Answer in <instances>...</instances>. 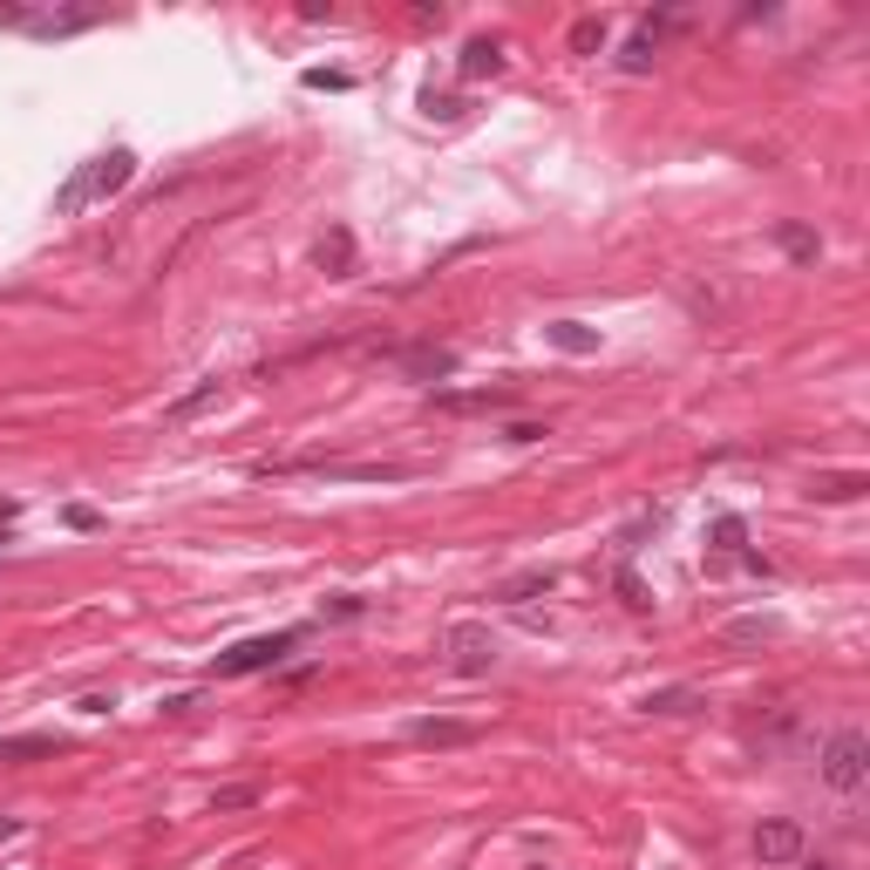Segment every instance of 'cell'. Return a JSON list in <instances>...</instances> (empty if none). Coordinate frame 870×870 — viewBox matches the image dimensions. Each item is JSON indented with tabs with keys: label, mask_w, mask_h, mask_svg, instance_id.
Wrapping results in <instances>:
<instances>
[{
	"label": "cell",
	"mask_w": 870,
	"mask_h": 870,
	"mask_svg": "<svg viewBox=\"0 0 870 870\" xmlns=\"http://www.w3.org/2000/svg\"><path fill=\"white\" fill-rule=\"evenodd\" d=\"M137 177V150H110V157H95L89 170H75L68 184H62V197H55V212L62 218H75L82 204H95V197H116L123 184Z\"/></svg>",
	"instance_id": "cell-1"
},
{
	"label": "cell",
	"mask_w": 870,
	"mask_h": 870,
	"mask_svg": "<svg viewBox=\"0 0 870 870\" xmlns=\"http://www.w3.org/2000/svg\"><path fill=\"white\" fill-rule=\"evenodd\" d=\"M816 762H823V782L836 789V796H857L863 776H870V741H863V728H836Z\"/></svg>",
	"instance_id": "cell-2"
},
{
	"label": "cell",
	"mask_w": 870,
	"mask_h": 870,
	"mask_svg": "<svg viewBox=\"0 0 870 870\" xmlns=\"http://www.w3.org/2000/svg\"><path fill=\"white\" fill-rule=\"evenodd\" d=\"M443 653H449V674H463V680H483L497 667V632L483 626V619H456L443 632Z\"/></svg>",
	"instance_id": "cell-3"
},
{
	"label": "cell",
	"mask_w": 870,
	"mask_h": 870,
	"mask_svg": "<svg viewBox=\"0 0 870 870\" xmlns=\"http://www.w3.org/2000/svg\"><path fill=\"white\" fill-rule=\"evenodd\" d=\"M299 647V626H286V632H259V639H239L232 653H218V674L225 680H239V674H259V667H279Z\"/></svg>",
	"instance_id": "cell-4"
},
{
	"label": "cell",
	"mask_w": 870,
	"mask_h": 870,
	"mask_svg": "<svg viewBox=\"0 0 870 870\" xmlns=\"http://www.w3.org/2000/svg\"><path fill=\"white\" fill-rule=\"evenodd\" d=\"M755 857L762 863H803V830L789 823V816H769V823L755 830Z\"/></svg>",
	"instance_id": "cell-5"
},
{
	"label": "cell",
	"mask_w": 870,
	"mask_h": 870,
	"mask_svg": "<svg viewBox=\"0 0 870 870\" xmlns=\"http://www.w3.org/2000/svg\"><path fill=\"white\" fill-rule=\"evenodd\" d=\"M408 741H422V749H470L476 728L449 721V714H422V721H408Z\"/></svg>",
	"instance_id": "cell-6"
},
{
	"label": "cell",
	"mask_w": 870,
	"mask_h": 870,
	"mask_svg": "<svg viewBox=\"0 0 870 870\" xmlns=\"http://www.w3.org/2000/svg\"><path fill=\"white\" fill-rule=\"evenodd\" d=\"M306 470H320L327 483H401L408 463H306Z\"/></svg>",
	"instance_id": "cell-7"
},
{
	"label": "cell",
	"mask_w": 870,
	"mask_h": 870,
	"mask_svg": "<svg viewBox=\"0 0 870 870\" xmlns=\"http://www.w3.org/2000/svg\"><path fill=\"white\" fill-rule=\"evenodd\" d=\"M218 401H225V381H197L191 395H177V401L164 408V428H184V422H197L204 408H218Z\"/></svg>",
	"instance_id": "cell-8"
},
{
	"label": "cell",
	"mask_w": 870,
	"mask_h": 870,
	"mask_svg": "<svg viewBox=\"0 0 870 870\" xmlns=\"http://www.w3.org/2000/svg\"><path fill=\"white\" fill-rule=\"evenodd\" d=\"M401 368L415 374V381H449L456 374V347H408Z\"/></svg>",
	"instance_id": "cell-9"
},
{
	"label": "cell",
	"mask_w": 870,
	"mask_h": 870,
	"mask_svg": "<svg viewBox=\"0 0 870 870\" xmlns=\"http://www.w3.org/2000/svg\"><path fill=\"white\" fill-rule=\"evenodd\" d=\"M435 408H449V415H490V408H510V388H476V395L443 388V395H435Z\"/></svg>",
	"instance_id": "cell-10"
},
{
	"label": "cell",
	"mask_w": 870,
	"mask_h": 870,
	"mask_svg": "<svg viewBox=\"0 0 870 870\" xmlns=\"http://www.w3.org/2000/svg\"><path fill=\"white\" fill-rule=\"evenodd\" d=\"M545 341H551L558 354H599V327H585V320H551Z\"/></svg>",
	"instance_id": "cell-11"
},
{
	"label": "cell",
	"mask_w": 870,
	"mask_h": 870,
	"mask_svg": "<svg viewBox=\"0 0 870 870\" xmlns=\"http://www.w3.org/2000/svg\"><path fill=\"white\" fill-rule=\"evenodd\" d=\"M48 755H62L55 734H8L0 741V762H48Z\"/></svg>",
	"instance_id": "cell-12"
},
{
	"label": "cell",
	"mask_w": 870,
	"mask_h": 870,
	"mask_svg": "<svg viewBox=\"0 0 870 870\" xmlns=\"http://www.w3.org/2000/svg\"><path fill=\"white\" fill-rule=\"evenodd\" d=\"M776 245H782L796 266H816V259H823V239H816L809 225H776Z\"/></svg>",
	"instance_id": "cell-13"
},
{
	"label": "cell",
	"mask_w": 870,
	"mask_h": 870,
	"mask_svg": "<svg viewBox=\"0 0 870 870\" xmlns=\"http://www.w3.org/2000/svg\"><path fill=\"white\" fill-rule=\"evenodd\" d=\"M863 490H870V476H857V470L816 476V503H850V497H863Z\"/></svg>",
	"instance_id": "cell-14"
},
{
	"label": "cell",
	"mask_w": 870,
	"mask_h": 870,
	"mask_svg": "<svg viewBox=\"0 0 870 870\" xmlns=\"http://www.w3.org/2000/svg\"><path fill=\"white\" fill-rule=\"evenodd\" d=\"M463 75H470V82H483V75H503V48L476 35V41L463 48Z\"/></svg>",
	"instance_id": "cell-15"
},
{
	"label": "cell",
	"mask_w": 870,
	"mask_h": 870,
	"mask_svg": "<svg viewBox=\"0 0 870 870\" xmlns=\"http://www.w3.org/2000/svg\"><path fill=\"white\" fill-rule=\"evenodd\" d=\"M314 259H320V272H334V279L354 272V239H347V232H327V239L314 245Z\"/></svg>",
	"instance_id": "cell-16"
},
{
	"label": "cell",
	"mask_w": 870,
	"mask_h": 870,
	"mask_svg": "<svg viewBox=\"0 0 870 870\" xmlns=\"http://www.w3.org/2000/svg\"><path fill=\"white\" fill-rule=\"evenodd\" d=\"M551 585H558V572H551V565H537V572H517V578H510V585H503L497 599L524 605V599H537V592H551Z\"/></svg>",
	"instance_id": "cell-17"
},
{
	"label": "cell",
	"mask_w": 870,
	"mask_h": 870,
	"mask_svg": "<svg viewBox=\"0 0 870 870\" xmlns=\"http://www.w3.org/2000/svg\"><path fill=\"white\" fill-rule=\"evenodd\" d=\"M701 694L694 687H660V694H647V714H694Z\"/></svg>",
	"instance_id": "cell-18"
},
{
	"label": "cell",
	"mask_w": 870,
	"mask_h": 870,
	"mask_svg": "<svg viewBox=\"0 0 870 870\" xmlns=\"http://www.w3.org/2000/svg\"><path fill=\"white\" fill-rule=\"evenodd\" d=\"M653 55H660V41H653L647 28H639V35L626 41V55H619V68H626V75H647V68H653Z\"/></svg>",
	"instance_id": "cell-19"
},
{
	"label": "cell",
	"mask_w": 870,
	"mask_h": 870,
	"mask_svg": "<svg viewBox=\"0 0 870 870\" xmlns=\"http://www.w3.org/2000/svg\"><path fill=\"white\" fill-rule=\"evenodd\" d=\"M599 48H605V21H592V14L572 21V55H599Z\"/></svg>",
	"instance_id": "cell-20"
},
{
	"label": "cell",
	"mask_w": 870,
	"mask_h": 870,
	"mask_svg": "<svg viewBox=\"0 0 870 870\" xmlns=\"http://www.w3.org/2000/svg\"><path fill=\"white\" fill-rule=\"evenodd\" d=\"M707 537H714V551H741V545H749V524H741V517H714Z\"/></svg>",
	"instance_id": "cell-21"
},
{
	"label": "cell",
	"mask_w": 870,
	"mask_h": 870,
	"mask_svg": "<svg viewBox=\"0 0 870 870\" xmlns=\"http://www.w3.org/2000/svg\"><path fill=\"white\" fill-rule=\"evenodd\" d=\"M212 803H218V809H252V803H259V789H252V782H239V789H218Z\"/></svg>",
	"instance_id": "cell-22"
},
{
	"label": "cell",
	"mask_w": 870,
	"mask_h": 870,
	"mask_svg": "<svg viewBox=\"0 0 870 870\" xmlns=\"http://www.w3.org/2000/svg\"><path fill=\"white\" fill-rule=\"evenodd\" d=\"M422 110H428L435 123H449V116H463V102H456V95H435V89H428V95H422Z\"/></svg>",
	"instance_id": "cell-23"
},
{
	"label": "cell",
	"mask_w": 870,
	"mask_h": 870,
	"mask_svg": "<svg viewBox=\"0 0 870 870\" xmlns=\"http://www.w3.org/2000/svg\"><path fill=\"white\" fill-rule=\"evenodd\" d=\"M619 599H626L632 612H647V605H653V599H647V585H639L632 572H619Z\"/></svg>",
	"instance_id": "cell-24"
},
{
	"label": "cell",
	"mask_w": 870,
	"mask_h": 870,
	"mask_svg": "<svg viewBox=\"0 0 870 870\" xmlns=\"http://www.w3.org/2000/svg\"><path fill=\"white\" fill-rule=\"evenodd\" d=\"M95 524H102V517H95L89 503H68V530H95Z\"/></svg>",
	"instance_id": "cell-25"
},
{
	"label": "cell",
	"mask_w": 870,
	"mask_h": 870,
	"mask_svg": "<svg viewBox=\"0 0 870 870\" xmlns=\"http://www.w3.org/2000/svg\"><path fill=\"white\" fill-rule=\"evenodd\" d=\"M503 435H510V443H537V435H545V422H510Z\"/></svg>",
	"instance_id": "cell-26"
},
{
	"label": "cell",
	"mask_w": 870,
	"mask_h": 870,
	"mask_svg": "<svg viewBox=\"0 0 870 870\" xmlns=\"http://www.w3.org/2000/svg\"><path fill=\"white\" fill-rule=\"evenodd\" d=\"M354 612H361V599H354V592H341L334 605H327V619H354Z\"/></svg>",
	"instance_id": "cell-27"
},
{
	"label": "cell",
	"mask_w": 870,
	"mask_h": 870,
	"mask_svg": "<svg viewBox=\"0 0 870 870\" xmlns=\"http://www.w3.org/2000/svg\"><path fill=\"white\" fill-rule=\"evenodd\" d=\"M8 836H21V816H0V843H8Z\"/></svg>",
	"instance_id": "cell-28"
},
{
	"label": "cell",
	"mask_w": 870,
	"mask_h": 870,
	"mask_svg": "<svg viewBox=\"0 0 870 870\" xmlns=\"http://www.w3.org/2000/svg\"><path fill=\"white\" fill-rule=\"evenodd\" d=\"M809 870H836V863H809Z\"/></svg>",
	"instance_id": "cell-29"
}]
</instances>
